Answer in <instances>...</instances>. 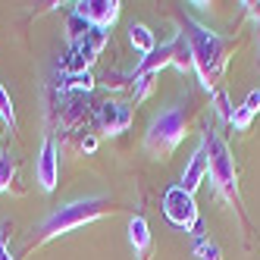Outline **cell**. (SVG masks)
I'll list each match as a JSON object with an SVG mask.
<instances>
[{"instance_id":"obj_1","label":"cell","mask_w":260,"mask_h":260,"mask_svg":"<svg viewBox=\"0 0 260 260\" xmlns=\"http://www.w3.org/2000/svg\"><path fill=\"white\" fill-rule=\"evenodd\" d=\"M182 35H185V41H188V47H191V60H194L201 85L207 91H213L222 82V72H226V66H229L232 41L222 38V35H216V31H210L207 25L194 22V19H185Z\"/></svg>"},{"instance_id":"obj_2","label":"cell","mask_w":260,"mask_h":260,"mask_svg":"<svg viewBox=\"0 0 260 260\" xmlns=\"http://www.w3.org/2000/svg\"><path fill=\"white\" fill-rule=\"evenodd\" d=\"M107 210H110V198H104V194H88V198H79V201H69V204H63V207H57L53 213H47L41 219L38 241H50V238H60V235L72 232V229H82L88 222L101 219Z\"/></svg>"},{"instance_id":"obj_3","label":"cell","mask_w":260,"mask_h":260,"mask_svg":"<svg viewBox=\"0 0 260 260\" xmlns=\"http://www.w3.org/2000/svg\"><path fill=\"white\" fill-rule=\"evenodd\" d=\"M204 144H207V179H210V188L219 201H238V173H235V157L229 151L226 138H222L219 132H204L201 138Z\"/></svg>"},{"instance_id":"obj_4","label":"cell","mask_w":260,"mask_h":260,"mask_svg":"<svg viewBox=\"0 0 260 260\" xmlns=\"http://www.w3.org/2000/svg\"><path fill=\"white\" fill-rule=\"evenodd\" d=\"M188 135V116H185L182 107H166L163 113H157L151 119L144 132V151L154 160H170L173 151L185 141Z\"/></svg>"},{"instance_id":"obj_5","label":"cell","mask_w":260,"mask_h":260,"mask_svg":"<svg viewBox=\"0 0 260 260\" xmlns=\"http://www.w3.org/2000/svg\"><path fill=\"white\" fill-rule=\"evenodd\" d=\"M163 216L173 222L176 229L191 232L194 241L204 238V222H201V210H198V201L194 194H188L182 185H173V188L163 191Z\"/></svg>"},{"instance_id":"obj_6","label":"cell","mask_w":260,"mask_h":260,"mask_svg":"<svg viewBox=\"0 0 260 260\" xmlns=\"http://www.w3.org/2000/svg\"><path fill=\"white\" fill-rule=\"evenodd\" d=\"M35 182H38V188L44 194H53V188L60 182V147L50 135H44L38 160H35Z\"/></svg>"},{"instance_id":"obj_7","label":"cell","mask_w":260,"mask_h":260,"mask_svg":"<svg viewBox=\"0 0 260 260\" xmlns=\"http://www.w3.org/2000/svg\"><path fill=\"white\" fill-rule=\"evenodd\" d=\"M119 10H122L119 0H79L72 13L82 16V19H85L91 28L110 31V28L116 25V19H119Z\"/></svg>"},{"instance_id":"obj_8","label":"cell","mask_w":260,"mask_h":260,"mask_svg":"<svg viewBox=\"0 0 260 260\" xmlns=\"http://www.w3.org/2000/svg\"><path fill=\"white\" fill-rule=\"evenodd\" d=\"M132 107L122 104V101H104L98 107V125H101V132L104 135H122L132 128Z\"/></svg>"},{"instance_id":"obj_9","label":"cell","mask_w":260,"mask_h":260,"mask_svg":"<svg viewBox=\"0 0 260 260\" xmlns=\"http://www.w3.org/2000/svg\"><path fill=\"white\" fill-rule=\"evenodd\" d=\"M128 245H132L135 260H151L154 257V232H151V222L144 216L128 219Z\"/></svg>"},{"instance_id":"obj_10","label":"cell","mask_w":260,"mask_h":260,"mask_svg":"<svg viewBox=\"0 0 260 260\" xmlns=\"http://www.w3.org/2000/svg\"><path fill=\"white\" fill-rule=\"evenodd\" d=\"M204 179H207V144H198L194 147V154H191V160L185 163V170H182V188L188 191V194H194L201 185H204Z\"/></svg>"},{"instance_id":"obj_11","label":"cell","mask_w":260,"mask_h":260,"mask_svg":"<svg viewBox=\"0 0 260 260\" xmlns=\"http://www.w3.org/2000/svg\"><path fill=\"white\" fill-rule=\"evenodd\" d=\"M128 44H132L141 57H151V53L157 50V35L147 28L144 22H132V25H128Z\"/></svg>"},{"instance_id":"obj_12","label":"cell","mask_w":260,"mask_h":260,"mask_svg":"<svg viewBox=\"0 0 260 260\" xmlns=\"http://www.w3.org/2000/svg\"><path fill=\"white\" fill-rule=\"evenodd\" d=\"M173 69H176V72H188V69H194V60H191V47H188V41H185V35H182V31L176 35Z\"/></svg>"},{"instance_id":"obj_13","label":"cell","mask_w":260,"mask_h":260,"mask_svg":"<svg viewBox=\"0 0 260 260\" xmlns=\"http://www.w3.org/2000/svg\"><path fill=\"white\" fill-rule=\"evenodd\" d=\"M98 82H94V76H91V72H76V76H66L63 82H60V94H69V91H88L94 88Z\"/></svg>"},{"instance_id":"obj_14","label":"cell","mask_w":260,"mask_h":260,"mask_svg":"<svg viewBox=\"0 0 260 260\" xmlns=\"http://www.w3.org/2000/svg\"><path fill=\"white\" fill-rule=\"evenodd\" d=\"M154 88H157V76H132V98H135V104L147 101L154 94Z\"/></svg>"},{"instance_id":"obj_15","label":"cell","mask_w":260,"mask_h":260,"mask_svg":"<svg viewBox=\"0 0 260 260\" xmlns=\"http://www.w3.org/2000/svg\"><path fill=\"white\" fill-rule=\"evenodd\" d=\"M194 257L198 260H222V248L210 238H198L194 241Z\"/></svg>"},{"instance_id":"obj_16","label":"cell","mask_w":260,"mask_h":260,"mask_svg":"<svg viewBox=\"0 0 260 260\" xmlns=\"http://www.w3.org/2000/svg\"><path fill=\"white\" fill-rule=\"evenodd\" d=\"M88 31H91V25L82 19V16H76V13H72L69 19H66V35H69V44H79V41L85 38Z\"/></svg>"},{"instance_id":"obj_17","label":"cell","mask_w":260,"mask_h":260,"mask_svg":"<svg viewBox=\"0 0 260 260\" xmlns=\"http://www.w3.org/2000/svg\"><path fill=\"white\" fill-rule=\"evenodd\" d=\"M0 122H7L10 132L16 128V107H13V98H10V91L4 85H0Z\"/></svg>"},{"instance_id":"obj_18","label":"cell","mask_w":260,"mask_h":260,"mask_svg":"<svg viewBox=\"0 0 260 260\" xmlns=\"http://www.w3.org/2000/svg\"><path fill=\"white\" fill-rule=\"evenodd\" d=\"M13 176H16V163H13L10 151H0V194H4V191L10 188Z\"/></svg>"},{"instance_id":"obj_19","label":"cell","mask_w":260,"mask_h":260,"mask_svg":"<svg viewBox=\"0 0 260 260\" xmlns=\"http://www.w3.org/2000/svg\"><path fill=\"white\" fill-rule=\"evenodd\" d=\"M213 110H216V116H219L222 122H232V113H235V110L229 107V94H226V91H216V98H213Z\"/></svg>"},{"instance_id":"obj_20","label":"cell","mask_w":260,"mask_h":260,"mask_svg":"<svg viewBox=\"0 0 260 260\" xmlns=\"http://www.w3.org/2000/svg\"><path fill=\"white\" fill-rule=\"evenodd\" d=\"M251 119H254V113H251V110H245V107H235V113H232V128H235V132H248V128H251Z\"/></svg>"},{"instance_id":"obj_21","label":"cell","mask_w":260,"mask_h":260,"mask_svg":"<svg viewBox=\"0 0 260 260\" xmlns=\"http://www.w3.org/2000/svg\"><path fill=\"white\" fill-rule=\"evenodd\" d=\"M245 110H251V113L257 116L260 113V88H254V91H248V98H245V104H241Z\"/></svg>"},{"instance_id":"obj_22","label":"cell","mask_w":260,"mask_h":260,"mask_svg":"<svg viewBox=\"0 0 260 260\" xmlns=\"http://www.w3.org/2000/svg\"><path fill=\"white\" fill-rule=\"evenodd\" d=\"M98 151V138L94 135H85L82 138V154H94Z\"/></svg>"},{"instance_id":"obj_23","label":"cell","mask_w":260,"mask_h":260,"mask_svg":"<svg viewBox=\"0 0 260 260\" xmlns=\"http://www.w3.org/2000/svg\"><path fill=\"white\" fill-rule=\"evenodd\" d=\"M0 260H16L13 254H10V248H7V241L0 238Z\"/></svg>"},{"instance_id":"obj_24","label":"cell","mask_w":260,"mask_h":260,"mask_svg":"<svg viewBox=\"0 0 260 260\" xmlns=\"http://www.w3.org/2000/svg\"><path fill=\"white\" fill-rule=\"evenodd\" d=\"M251 7V16H254V22L260 25V0H257V4H248Z\"/></svg>"}]
</instances>
